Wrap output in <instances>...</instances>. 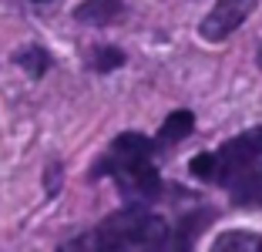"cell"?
Instances as JSON below:
<instances>
[{"mask_svg": "<svg viewBox=\"0 0 262 252\" xmlns=\"http://www.w3.org/2000/svg\"><path fill=\"white\" fill-rule=\"evenodd\" d=\"M165 236V222L141 208H128L61 245V252H148Z\"/></svg>", "mask_w": 262, "mask_h": 252, "instance_id": "obj_1", "label": "cell"}, {"mask_svg": "<svg viewBox=\"0 0 262 252\" xmlns=\"http://www.w3.org/2000/svg\"><path fill=\"white\" fill-rule=\"evenodd\" d=\"M151 158H155L151 141L138 131H128V135L115 138L111 152L98 165V175H111L124 195L155 199L162 192V178H158V168L151 165Z\"/></svg>", "mask_w": 262, "mask_h": 252, "instance_id": "obj_2", "label": "cell"}, {"mask_svg": "<svg viewBox=\"0 0 262 252\" xmlns=\"http://www.w3.org/2000/svg\"><path fill=\"white\" fill-rule=\"evenodd\" d=\"M262 158V128L242 131L239 138L225 141L219 152L212 155H195L192 158V175L202 182H229L232 175H239L242 168H249L252 161Z\"/></svg>", "mask_w": 262, "mask_h": 252, "instance_id": "obj_3", "label": "cell"}, {"mask_svg": "<svg viewBox=\"0 0 262 252\" xmlns=\"http://www.w3.org/2000/svg\"><path fill=\"white\" fill-rule=\"evenodd\" d=\"M255 10V0H219L202 20L199 34L205 40H225L232 31H239V24Z\"/></svg>", "mask_w": 262, "mask_h": 252, "instance_id": "obj_4", "label": "cell"}, {"mask_svg": "<svg viewBox=\"0 0 262 252\" xmlns=\"http://www.w3.org/2000/svg\"><path fill=\"white\" fill-rule=\"evenodd\" d=\"M225 185L232 192V202H239V205H262V158L252 161L249 168H242L239 175H232Z\"/></svg>", "mask_w": 262, "mask_h": 252, "instance_id": "obj_5", "label": "cell"}, {"mask_svg": "<svg viewBox=\"0 0 262 252\" xmlns=\"http://www.w3.org/2000/svg\"><path fill=\"white\" fill-rule=\"evenodd\" d=\"M205 222H208L205 215H202V219L195 215V219L188 222V225H178L175 232H171V229H165V236L158 239V242H155L148 252H188V245H192V232L199 229V225L205 229Z\"/></svg>", "mask_w": 262, "mask_h": 252, "instance_id": "obj_6", "label": "cell"}, {"mask_svg": "<svg viewBox=\"0 0 262 252\" xmlns=\"http://www.w3.org/2000/svg\"><path fill=\"white\" fill-rule=\"evenodd\" d=\"M192 128H195L192 111H175V115L165 118L162 131H158V141H162L165 148H171V145H178V141H185V138L192 135Z\"/></svg>", "mask_w": 262, "mask_h": 252, "instance_id": "obj_7", "label": "cell"}, {"mask_svg": "<svg viewBox=\"0 0 262 252\" xmlns=\"http://www.w3.org/2000/svg\"><path fill=\"white\" fill-rule=\"evenodd\" d=\"M212 252H262V236H255V232H222V236L215 239V245H212Z\"/></svg>", "mask_w": 262, "mask_h": 252, "instance_id": "obj_8", "label": "cell"}, {"mask_svg": "<svg viewBox=\"0 0 262 252\" xmlns=\"http://www.w3.org/2000/svg\"><path fill=\"white\" fill-rule=\"evenodd\" d=\"M121 14V0H88L77 7V20L84 24H108Z\"/></svg>", "mask_w": 262, "mask_h": 252, "instance_id": "obj_9", "label": "cell"}, {"mask_svg": "<svg viewBox=\"0 0 262 252\" xmlns=\"http://www.w3.org/2000/svg\"><path fill=\"white\" fill-rule=\"evenodd\" d=\"M124 64V54L115 51V47H101L98 54H94V68L98 71H108V68H121Z\"/></svg>", "mask_w": 262, "mask_h": 252, "instance_id": "obj_10", "label": "cell"}, {"mask_svg": "<svg viewBox=\"0 0 262 252\" xmlns=\"http://www.w3.org/2000/svg\"><path fill=\"white\" fill-rule=\"evenodd\" d=\"M20 64H24V68L31 64L34 74H40V71L47 68V54H44V51H37V47H31V51H24V54H20Z\"/></svg>", "mask_w": 262, "mask_h": 252, "instance_id": "obj_11", "label": "cell"}]
</instances>
